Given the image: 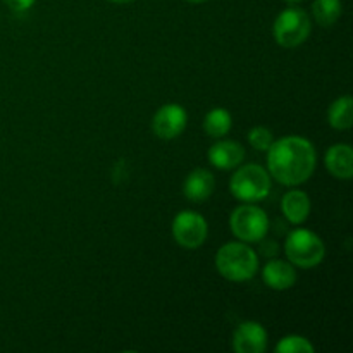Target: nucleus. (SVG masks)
<instances>
[{
    "label": "nucleus",
    "instance_id": "16",
    "mask_svg": "<svg viewBox=\"0 0 353 353\" xmlns=\"http://www.w3.org/2000/svg\"><path fill=\"white\" fill-rule=\"evenodd\" d=\"M231 126H233L231 114L226 109H221V107L210 110L205 116V121H203V130L212 138H223L231 130Z\"/></svg>",
    "mask_w": 353,
    "mask_h": 353
},
{
    "label": "nucleus",
    "instance_id": "6",
    "mask_svg": "<svg viewBox=\"0 0 353 353\" xmlns=\"http://www.w3.org/2000/svg\"><path fill=\"white\" fill-rule=\"evenodd\" d=\"M230 228L234 236L245 243H257L265 238L269 231V217L261 207L243 203L236 207L230 217Z\"/></svg>",
    "mask_w": 353,
    "mask_h": 353
},
{
    "label": "nucleus",
    "instance_id": "14",
    "mask_svg": "<svg viewBox=\"0 0 353 353\" xmlns=\"http://www.w3.org/2000/svg\"><path fill=\"white\" fill-rule=\"evenodd\" d=\"M310 209H312V205H310L309 195L302 190H290L281 200L283 216L296 226L309 219Z\"/></svg>",
    "mask_w": 353,
    "mask_h": 353
},
{
    "label": "nucleus",
    "instance_id": "19",
    "mask_svg": "<svg viewBox=\"0 0 353 353\" xmlns=\"http://www.w3.org/2000/svg\"><path fill=\"white\" fill-rule=\"evenodd\" d=\"M274 138H272V131L268 130L265 126H255L252 128L248 133V143L255 148V150L268 152L269 147L272 145Z\"/></svg>",
    "mask_w": 353,
    "mask_h": 353
},
{
    "label": "nucleus",
    "instance_id": "7",
    "mask_svg": "<svg viewBox=\"0 0 353 353\" xmlns=\"http://www.w3.org/2000/svg\"><path fill=\"white\" fill-rule=\"evenodd\" d=\"M207 234H209V226L199 212L183 210L172 221V236L179 247L188 250L202 247L207 240Z\"/></svg>",
    "mask_w": 353,
    "mask_h": 353
},
{
    "label": "nucleus",
    "instance_id": "10",
    "mask_svg": "<svg viewBox=\"0 0 353 353\" xmlns=\"http://www.w3.org/2000/svg\"><path fill=\"white\" fill-rule=\"evenodd\" d=\"M245 159V148L238 141L221 140L210 147L209 162L217 169L230 171L238 168Z\"/></svg>",
    "mask_w": 353,
    "mask_h": 353
},
{
    "label": "nucleus",
    "instance_id": "12",
    "mask_svg": "<svg viewBox=\"0 0 353 353\" xmlns=\"http://www.w3.org/2000/svg\"><path fill=\"white\" fill-rule=\"evenodd\" d=\"M296 278L299 276H296L295 265L292 262L279 261V259L268 262L264 271H262V279H264L265 285L272 290H278V292L293 288Z\"/></svg>",
    "mask_w": 353,
    "mask_h": 353
},
{
    "label": "nucleus",
    "instance_id": "23",
    "mask_svg": "<svg viewBox=\"0 0 353 353\" xmlns=\"http://www.w3.org/2000/svg\"><path fill=\"white\" fill-rule=\"evenodd\" d=\"M186 2H192V3H202V2H207V0H186Z\"/></svg>",
    "mask_w": 353,
    "mask_h": 353
},
{
    "label": "nucleus",
    "instance_id": "11",
    "mask_svg": "<svg viewBox=\"0 0 353 353\" xmlns=\"http://www.w3.org/2000/svg\"><path fill=\"white\" fill-rule=\"evenodd\" d=\"M214 188H216V179L212 172L207 169H195L186 176L183 183V193L186 199L195 203L205 202L212 195Z\"/></svg>",
    "mask_w": 353,
    "mask_h": 353
},
{
    "label": "nucleus",
    "instance_id": "1",
    "mask_svg": "<svg viewBox=\"0 0 353 353\" xmlns=\"http://www.w3.org/2000/svg\"><path fill=\"white\" fill-rule=\"evenodd\" d=\"M314 145L302 137H286L272 141L268 150L269 174L285 186H299L316 171Z\"/></svg>",
    "mask_w": 353,
    "mask_h": 353
},
{
    "label": "nucleus",
    "instance_id": "2",
    "mask_svg": "<svg viewBox=\"0 0 353 353\" xmlns=\"http://www.w3.org/2000/svg\"><path fill=\"white\" fill-rule=\"evenodd\" d=\"M216 268L228 281H248L259 271L257 252L248 247L245 241H231V243L223 245L217 252Z\"/></svg>",
    "mask_w": 353,
    "mask_h": 353
},
{
    "label": "nucleus",
    "instance_id": "4",
    "mask_svg": "<svg viewBox=\"0 0 353 353\" xmlns=\"http://www.w3.org/2000/svg\"><path fill=\"white\" fill-rule=\"evenodd\" d=\"M230 190L240 202H261L271 193V174L262 165L247 164L231 176Z\"/></svg>",
    "mask_w": 353,
    "mask_h": 353
},
{
    "label": "nucleus",
    "instance_id": "8",
    "mask_svg": "<svg viewBox=\"0 0 353 353\" xmlns=\"http://www.w3.org/2000/svg\"><path fill=\"white\" fill-rule=\"evenodd\" d=\"M188 114L178 103H165L155 112L152 119V130L162 140H172L185 131Z\"/></svg>",
    "mask_w": 353,
    "mask_h": 353
},
{
    "label": "nucleus",
    "instance_id": "15",
    "mask_svg": "<svg viewBox=\"0 0 353 353\" xmlns=\"http://www.w3.org/2000/svg\"><path fill=\"white\" fill-rule=\"evenodd\" d=\"M327 121L338 131L350 130L353 124V100L352 97H340L327 109Z\"/></svg>",
    "mask_w": 353,
    "mask_h": 353
},
{
    "label": "nucleus",
    "instance_id": "18",
    "mask_svg": "<svg viewBox=\"0 0 353 353\" xmlns=\"http://www.w3.org/2000/svg\"><path fill=\"white\" fill-rule=\"evenodd\" d=\"M278 353H314V345L307 338L299 336V334H290L279 340L274 348Z\"/></svg>",
    "mask_w": 353,
    "mask_h": 353
},
{
    "label": "nucleus",
    "instance_id": "13",
    "mask_svg": "<svg viewBox=\"0 0 353 353\" xmlns=\"http://www.w3.org/2000/svg\"><path fill=\"white\" fill-rule=\"evenodd\" d=\"M326 168L334 178L352 179L353 178V150L350 145L336 143L327 148Z\"/></svg>",
    "mask_w": 353,
    "mask_h": 353
},
{
    "label": "nucleus",
    "instance_id": "17",
    "mask_svg": "<svg viewBox=\"0 0 353 353\" xmlns=\"http://www.w3.org/2000/svg\"><path fill=\"white\" fill-rule=\"evenodd\" d=\"M343 12L341 0H314L312 14L321 26H333Z\"/></svg>",
    "mask_w": 353,
    "mask_h": 353
},
{
    "label": "nucleus",
    "instance_id": "5",
    "mask_svg": "<svg viewBox=\"0 0 353 353\" xmlns=\"http://www.w3.org/2000/svg\"><path fill=\"white\" fill-rule=\"evenodd\" d=\"M312 23H310L309 14L299 6H290L279 16L276 17L272 33L276 41L283 48H295L302 45L309 38Z\"/></svg>",
    "mask_w": 353,
    "mask_h": 353
},
{
    "label": "nucleus",
    "instance_id": "21",
    "mask_svg": "<svg viewBox=\"0 0 353 353\" xmlns=\"http://www.w3.org/2000/svg\"><path fill=\"white\" fill-rule=\"evenodd\" d=\"M286 3H288V6H299V3H302L303 0H285Z\"/></svg>",
    "mask_w": 353,
    "mask_h": 353
},
{
    "label": "nucleus",
    "instance_id": "9",
    "mask_svg": "<svg viewBox=\"0 0 353 353\" xmlns=\"http://www.w3.org/2000/svg\"><path fill=\"white\" fill-rule=\"evenodd\" d=\"M233 348L236 353H264L268 348L264 326L255 321L241 323L233 334Z\"/></svg>",
    "mask_w": 353,
    "mask_h": 353
},
{
    "label": "nucleus",
    "instance_id": "3",
    "mask_svg": "<svg viewBox=\"0 0 353 353\" xmlns=\"http://www.w3.org/2000/svg\"><path fill=\"white\" fill-rule=\"evenodd\" d=\"M285 254L288 261L296 268L312 269L324 261L326 247L316 233L299 228L286 236Z\"/></svg>",
    "mask_w": 353,
    "mask_h": 353
},
{
    "label": "nucleus",
    "instance_id": "22",
    "mask_svg": "<svg viewBox=\"0 0 353 353\" xmlns=\"http://www.w3.org/2000/svg\"><path fill=\"white\" fill-rule=\"evenodd\" d=\"M110 2H114V3H130V2H133V0H110Z\"/></svg>",
    "mask_w": 353,
    "mask_h": 353
},
{
    "label": "nucleus",
    "instance_id": "20",
    "mask_svg": "<svg viewBox=\"0 0 353 353\" xmlns=\"http://www.w3.org/2000/svg\"><path fill=\"white\" fill-rule=\"evenodd\" d=\"M10 9L14 10H28L34 3V0H3Z\"/></svg>",
    "mask_w": 353,
    "mask_h": 353
}]
</instances>
